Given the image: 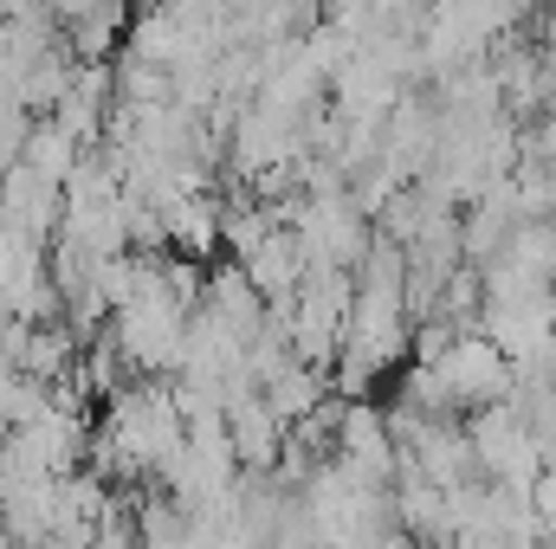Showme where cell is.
Listing matches in <instances>:
<instances>
[{
	"mask_svg": "<svg viewBox=\"0 0 556 549\" xmlns=\"http://www.w3.org/2000/svg\"><path fill=\"white\" fill-rule=\"evenodd\" d=\"M0 549H20V544H13V537H7V531H0Z\"/></svg>",
	"mask_w": 556,
	"mask_h": 549,
	"instance_id": "obj_10",
	"label": "cell"
},
{
	"mask_svg": "<svg viewBox=\"0 0 556 549\" xmlns=\"http://www.w3.org/2000/svg\"><path fill=\"white\" fill-rule=\"evenodd\" d=\"M220 330H233L247 349L266 336V297L253 291V278L240 259H220V266H207V304H201Z\"/></svg>",
	"mask_w": 556,
	"mask_h": 549,
	"instance_id": "obj_3",
	"label": "cell"
},
{
	"mask_svg": "<svg viewBox=\"0 0 556 549\" xmlns=\"http://www.w3.org/2000/svg\"><path fill=\"white\" fill-rule=\"evenodd\" d=\"M46 549H98V537H52Z\"/></svg>",
	"mask_w": 556,
	"mask_h": 549,
	"instance_id": "obj_9",
	"label": "cell"
},
{
	"mask_svg": "<svg viewBox=\"0 0 556 549\" xmlns=\"http://www.w3.org/2000/svg\"><path fill=\"white\" fill-rule=\"evenodd\" d=\"M531 511H538V531H544V544H556V472H544V478L531 485Z\"/></svg>",
	"mask_w": 556,
	"mask_h": 549,
	"instance_id": "obj_8",
	"label": "cell"
},
{
	"mask_svg": "<svg viewBox=\"0 0 556 549\" xmlns=\"http://www.w3.org/2000/svg\"><path fill=\"white\" fill-rule=\"evenodd\" d=\"M227 433H233L240 472H266V478H273L278 459H285V433H291V426H278L273 420L266 395H240V401L227 408Z\"/></svg>",
	"mask_w": 556,
	"mask_h": 549,
	"instance_id": "obj_4",
	"label": "cell"
},
{
	"mask_svg": "<svg viewBox=\"0 0 556 549\" xmlns=\"http://www.w3.org/2000/svg\"><path fill=\"white\" fill-rule=\"evenodd\" d=\"M0 227H13V233H26V240L52 246V240H59V227H65V188H59V181H46L39 168L13 162V168L0 175Z\"/></svg>",
	"mask_w": 556,
	"mask_h": 549,
	"instance_id": "obj_2",
	"label": "cell"
},
{
	"mask_svg": "<svg viewBox=\"0 0 556 549\" xmlns=\"http://www.w3.org/2000/svg\"><path fill=\"white\" fill-rule=\"evenodd\" d=\"M104 433L117 439L124 465H137V472H155L168 452L188 446V420L175 413V388H168V382H130V388L111 401Z\"/></svg>",
	"mask_w": 556,
	"mask_h": 549,
	"instance_id": "obj_1",
	"label": "cell"
},
{
	"mask_svg": "<svg viewBox=\"0 0 556 549\" xmlns=\"http://www.w3.org/2000/svg\"><path fill=\"white\" fill-rule=\"evenodd\" d=\"M330 401V375H317V369H304L298 356H291V369L278 375L273 388H266V408H273L278 426H298V420H311V413Z\"/></svg>",
	"mask_w": 556,
	"mask_h": 549,
	"instance_id": "obj_6",
	"label": "cell"
},
{
	"mask_svg": "<svg viewBox=\"0 0 556 549\" xmlns=\"http://www.w3.org/2000/svg\"><path fill=\"white\" fill-rule=\"evenodd\" d=\"M220 220H227V201L220 194H194L168 214V240L181 259H201V253H220Z\"/></svg>",
	"mask_w": 556,
	"mask_h": 549,
	"instance_id": "obj_5",
	"label": "cell"
},
{
	"mask_svg": "<svg viewBox=\"0 0 556 549\" xmlns=\"http://www.w3.org/2000/svg\"><path fill=\"white\" fill-rule=\"evenodd\" d=\"M78 162H85V149L65 137L52 117H46V124H33V142H26V168H39L46 181H59V188H65V181L78 175Z\"/></svg>",
	"mask_w": 556,
	"mask_h": 549,
	"instance_id": "obj_7",
	"label": "cell"
}]
</instances>
